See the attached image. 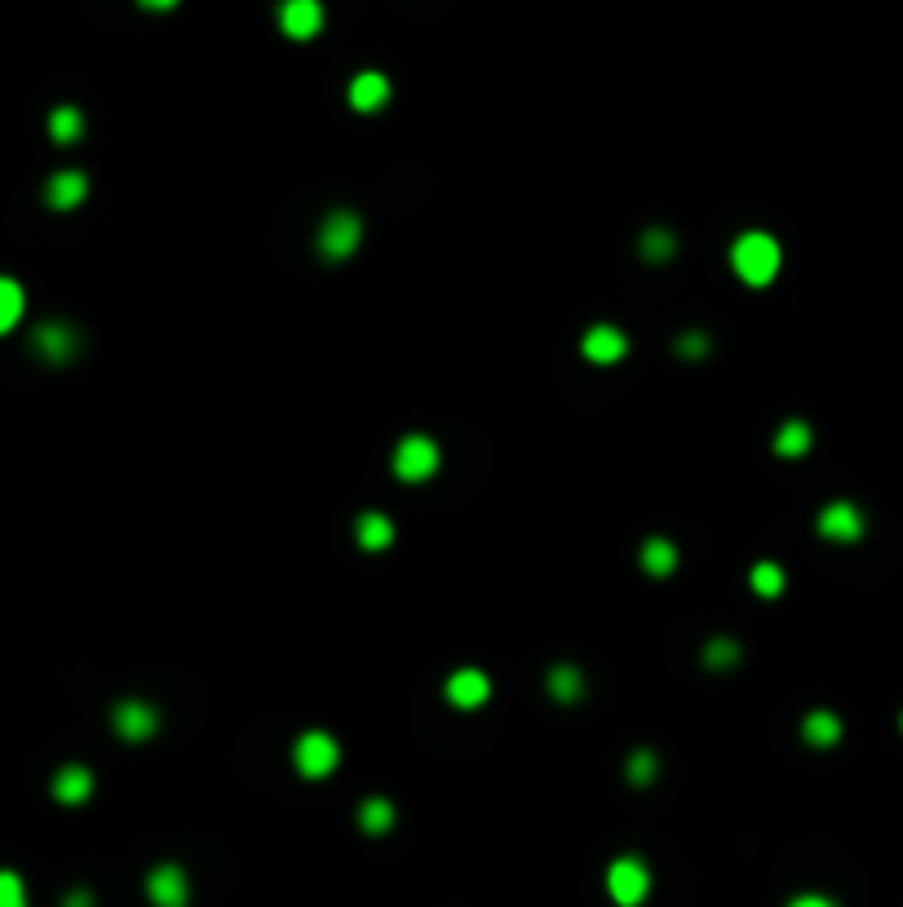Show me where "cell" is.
I'll use <instances>...</instances> for the list:
<instances>
[{
    "instance_id": "obj_7",
    "label": "cell",
    "mask_w": 903,
    "mask_h": 907,
    "mask_svg": "<svg viewBox=\"0 0 903 907\" xmlns=\"http://www.w3.org/2000/svg\"><path fill=\"white\" fill-rule=\"evenodd\" d=\"M111 726H116L120 739L147 744V739L160 731V713H155V704H147V700H120V704L111 709Z\"/></svg>"
},
{
    "instance_id": "obj_24",
    "label": "cell",
    "mask_w": 903,
    "mask_h": 907,
    "mask_svg": "<svg viewBox=\"0 0 903 907\" xmlns=\"http://www.w3.org/2000/svg\"><path fill=\"white\" fill-rule=\"evenodd\" d=\"M749 584H753V593H757V597H780L788 580H784V566L766 558V562H753V571H749Z\"/></svg>"
},
{
    "instance_id": "obj_31",
    "label": "cell",
    "mask_w": 903,
    "mask_h": 907,
    "mask_svg": "<svg viewBox=\"0 0 903 907\" xmlns=\"http://www.w3.org/2000/svg\"><path fill=\"white\" fill-rule=\"evenodd\" d=\"M63 907H94V894H89V889H72V894L63 898Z\"/></svg>"
},
{
    "instance_id": "obj_3",
    "label": "cell",
    "mask_w": 903,
    "mask_h": 907,
    "mask_svg": "<svg viewBox=\"0 0 903 907\" xmlns=\"http://www.w3.org/2000/svg\"><path fill=\"white\" fill-rule=\"evenodd\" d=\"M390 469H395V478H404V483H426V478L439 469V443H434L430 434H408V439H399V447H395V456H390Z\"/></svg>"
},
{
    "instance_id": "obj_18",
    "label": "cell",
    "mask_w": 903,
    "mask_h": 907,
    "mask_svg": "<svg viewBox=\"0 0 903 907\" xmlns=\"http://www.w3.org/2000/svg\"><path fill=\"white\" fill-rule=\"evenodd\" d=\"M802 739H806L810 748H832V744L841 739V717L828 713V709L806 713V722H802Z\"/></svg>"
},
{
    "instance_id": "obj_2",
    "label": "cell",
    "mask_w": 903,
    "mask_h": 907,
    "mask_svg": "<svg viewBox=\"0 0 903 907\" xmlns=\"http://www.w3.org/2000/svg\"><path fill=\"white\" fill-rule=\"evenodd\" d=\"M359 244H364V222H359L355 208H333V213L320 222L315 252H320L324 261H346Z\"/></svg>"
},
{
    "instance_id": "obj_23",
    "label": "cell",
    "mask_w": 903,
    "mask_h": 907,
    "mask_svg": "<svg viewBox=\"0 0 903 907\" xmlns=\"http://www.w3.org/2000/svg\"><path fill=\"white\" fill-rule=\"evenodd\" d=\"M359 828H364L368 836L390 832V828H395V806H390L386 797H368V801L359 806Z\"/></svg>"
},
{
    "instance_id": "obj_25",
    "label": "cell",
    "mask_w": 903,
    "mask_h": 907,
    "mask_svg": "<svg viewBox=\"0 0 903 907\" xmlns=\"http://www.w3.org/2000/svg\"><path fill=\"white\" fill-rule=\"evenodd\" d=\"M705 665H709L713 673L735 669V665H740V643H735V638H713V643L705 647Z\"/></svg>"
},
{
    "instance_id": "obj_8",
    "label": "cell",
    "mask_w": 903,
    "mask_h": 907,
    "mask_svg": "<svg viewBox=\"0 0 903 907\" xmlns=\"http://www.w3.org/2000/svg\"><path fill=\"white\" fill-rule=\"evenodd\" d=\"M279 32L288 41H315L324 32V6L320 0H283L279 6Z\"/></svg>"
},
{
    "instance_id": "obj_6",
    "label": "cell",
    "mask_w": 903,
    "mask_h": 907,
    "mask_svg": "<svg viewBox=\"0 0 903 907\" xmlns=\"http://www.w3.org/2000/svg\"><path fill=\"white\" fill-rule=\"evenodd\" d=\"M32 350H36V359H45V364H72V359L80 355V333H76L72 324H63V320H45V324H36V333H32Z\"/></svg>"
},
{
    "instance_id": "obj_17",
    "label": "cell",
    "mask_w": 903,
    "mask_h": 907,
    "mask_svg": "<svg viewBox=\"0 0 903 907\" xmlns=\"http://www.w3.org/2000/svg\"><path fill=\"white\" fill-rule=\"evenodd\" d=\"M23 311H28V292H23V283L10 279V274H0V337L19 328Z\"/></svg>"
},
{
    "instance_id": "obj_27",
    "label": "cell",
    "mask_w": 903,
    "mask_h": 907,
    "mask_svg": "<svg viewBox=\"0 0 903 907\" xmlns=\"http://www.w3.org/2000/svg\"><path fill=\"white\" fill-rule=\"evenodd\" d=\"M0 907H28V885L10 867H0Z\"/></svg>"
},
{
    "instance_id": "obj_33",
    "label": "cell",
    "mask_w": 903,
    "mask_h": 907,
    "mask_svg": "<svg viewBox=\"0 0 903 907\" xmlns=\"http://www.w3.org/2000/svg\"><path fill=\"white\" fill-rule=\"evenodd\" d=\"M899 726H903V717H899Z\"/></svg>"
},
{
    "instance_id": "obj_28",
    "label": "cell",
    "mask_w": 903,
    "mask_h": 907,
    "mask_svg": "<svg viewBox=\"0 0 903 907\" xmlns=\"http://www.w3.org/2000/svg\"><path fill=\"white\" fill-rule=\"evenodd\" d=\"M625 770H630V784H652V779H656V770H660V762H656V753L638 748V753L625 762Z\"/></svg>"
},
{
    "instance_id": "obj_20",
    "label": "cell",
    "mask_w": 903,
    "mask_h": 907,
    "mask_svg": "<svg viewBox=\"0 0 903 907\" xmlns=\"http://www.w3.org/2000/svg\"><path fill=\"white\" fill-rule=\"evenodd\" d=\"M50 138L63 142V147L80 142V138H85V116H80V107H54V111H50Z\"/></svg>"
},
{
    "instance_id": "obj_12",
    "label": "cell",
    "mask_w": 903,
    "mask_h": 907,
    "mask_svg": "<svg viewBox=\"0 0 903 907\" xmlns=\"http://www.w3.org/2000/svg\"><path fill=\"white\" fill-rule=\"evenodd\" d=\"M443 695H448V704H452V709H465V713H470V709L487 704L492 682H487V673H483V669H456V673L448 678Z\"/></svg>"
},
{
    "instance_id": "obj_15",
    "label": "cell",
    "mask_w": 903,
    "mask_h": 907,
    "mask_svg": "<svg viewBox=\"0 0 903 907\" xmlns=\"http://www.w3.org/2000/svg\"><path fill=\"white\" fill-rule=\"evenodd\" d=\"M54 797L63 801V806H80V801H89L94 797V775H89V766H63L58 775H54Z\"/></svg>"
},
{
    "instance_id": "obj_29",
    "label": "cell",
    "mask_w": 903,
    "mask_h": 907,
    "mask_svg": "<svg viewBox=\"0 0 903 907\" xmlns=\"http://www.w3.org/2000/svg\"><path fill=\"white\" fill-rule=\"evenodd\" d=\"M678 350H682V359H705V355H709V337H705V333H691V337L678 342Z\"/></svg>"
},
{
    "instance_id": "obj_14",
    "label": "cell",
    "mask_w": 903,
    "mask_h": 907,
    "mask_svg": "<svg viewBox=\"0 0 903 907\" xmlns=\"http://www.w3.org/2000/svg\"><path fill=\"white\" fill-rule=\"evenodd\" d=\"M346 98H351V107L355 111H381L386 102H390V80L381 76V72H359L355 80H351V89H346Z\"/></svg>"
},
{
    "instance_id": "obj_11",
    "label": "cell",
    "mask_w": 903,
    "mask_h": 907,
    "mask_svg": "<svg viewBox=\"0 0 903 907\" xmlns=\"http://www.w3.org/2000/svg\"><path fill=\"white\" fill-rule=\"evenodd\" d=\"M85 195H89V177H85L80 169H58V173L45 182V204H50L54 213H72V208H80Z\"/></svg>"
},
{
    "instance_id": "obj_4",
    "label": "cell",
    "mask_w": 903,
    "mask_h": 907,
    "mask_svg": "<svg viewBox=\"0 0 903 907\" xmlns=\"http://www.w3.org/2000/svg\"><path fill=\"white\" fill-rule=\"evenodd\" d=\"M337 762H342V748L329 731H307L292 748V766L307 779H329L337 770Z\"/></svg>"
},
{
    "instance_id": "obj_1",
    "label": "cell",
    "mask_w": 903,
    "mask_h": 907,
    "mask_svg": "<svg viewBox=\"0 0 903 907\" xmlns=\"http://www.w3.org/2000/svg\"><path fill=\"white\" fill-rule=\"evenodd\" d=\"M731 266L735 274L749 283V288H766L780 266H784V252H780V239L766 235V230H744L735 244H731Z\"/></svg>"
},
{
    "instance_id": "obj_5",
    "label": "cell",
    "mask_w": 903,
    "mask_h": 907,
    "mask_svg": "<svg viewBox=\"0 0 903 907\" xmlns=\"http://www.w3.org/2000/svg\"><path fill=\"white\" fill-rule=\"evenodd\" d=\"M608 894H612L621 907H638V903L652 894V872H647V863L634 859V854L616 859V863L608 867Z\"/></svg>"
},
{
    "instance_id": "obj_10",
    "label": "cell",
    "mask_w": 903,
    "mask_h": 907,
    "mask_svg": "<svg viewBox=\"0 0 903 907\" xmlns=\"http://www.w3.org/2000/svg\"><path fill=\"white\" fill-rule=\"evenodd\" d=\"M819 536H824V540H837V544L859 540V536H863V514H859V505H850V500L824 505V509H819Z\"/></svg>"
},
{
    "instance_id": "obj_16",
    "label": "cell",
    "mask_w": 903,
    "mask_h": 907,
    "mask_svg": "<svg viewBox=\"0 0 903 907\" xmlns=\"http://www.w3.org/2000/svg\"><path fill=\"white\" fill-rule=\"evenodd\" d=\"M355 540H359V549H368V553H381L390 540H395V522L386 518V514H377V509H368V514H359L355 518Z\"/></svg>"
},
{
    "instance_id": "obj_32",
    "label": "cell",
    "mask_w": 903,
    "mask_h": 907,
    "mask_svg": "<svg viewBox=\"0 0 903 907\" xmlns=\"http://www.w3.org/2000/svg\"><path fill=\"white\" fill-rule=\"evenodd\" d=\"M138 6H142V10H151V14H169V10L178 6V0H138Z\"/></svg>"
},
{
    "instance_id": "obj_22",
    "label": "cell",
    "mask_w": 903,
    "mask_h": 907,
    "mask_svg": "<svg viewBox=\"0 0 903 907\" xmlns=\"http://www.w3.org/2000/svg\"><path fill=\"white\" fill-rule=\"evenodd\" d=\"M545 687H549V695H553L558 704H576V700H580V691H584V678H580V669H576V665H553Z\"/></svg>"
},
{
    "instance_id": "obj_19",
    "label": "cell",
    "mask_w": 903,
    "mask_h": 907,
    "mask_svg": "<svg viewBox=\"0 0 903 907\" xmlns=\"http://www.w3.org/2000/svg\"><path fill=\"white\" fill-rule=\"evenodd\" d=\"M810 443H815V434H810V425H806V421H784V425L775 430V456H784V461L806 456V452H810Z\"/></svg>"
},
{
    "instance_id": "obj_9",
    "label": "cell",
    "mask_w": 903,
    "mask_h": 907,
    "mask_svg": "<svg viewBox=\"0 0 903 907\" xmlns=\"http://www.w3.org/2000/svg\"><path fill=\"white\" fill-rule=\"evenodd\" d=\"M147 898H151L155 907H186V903H191V881H186V872H182L178 863L151 867V876H147Z\"/></svg>"
},
{
    "instance_id": "obj_30",
    "label": "cell",
    "mask_w": 903,
    "mask_h": 907,
    "mask_svg": "<svg viewBox=\"0 0 903 907\" xmlns=\"http://www.w3.org/2000/svg\"><path fill=\"white\" fill-rule=\"evenodd\" d=\"M788 907H837V903H832L828 894H797Z\"/></svg>"
},
{
    "instance_id": "obj_21",
    "label": "cell",
    "mask_w": 903,
    "mask_h": 907,
    "mask_svg": "<svg viewBox=\"0 0 903 907\" xmlns=\"http://www.w3.org/2000/svg\"><path fill=\"white\" fill-rule=\"evenodd\" d=\"M674 566H678V549H674V540L652 536V540L643 544V571H647V575H674Z\"/></svg>"
},
{
    "instance_id": "obj_26",
    "label": "cell",
    "mask_w": 903,
    "mask_h": 907,
    "mask_svg": "<svg viewBox=\"0 0 903 907\" xmlns=\"http://www.w3.org/2000/svg\"><path fill=\"white\" fill-rule=\"evenodd\" d=\"M638 252H643L647 261H669V257L678 252V239H674V230H647L643 244H638Z\"/></svg>"
},
{
    "instance_id": "obj_13",
    "label": "cell",
    "mask_w": 903,
    "mask_h": 907,
    "mask_svg": "<svg viewBox=\"0 0 903 907\" xmlns=\"http://www.w3.org/2000/svg\"><path fill=\"white\" fill-rule=\"evenodd\" d=\"M580 350H584L589 364H621L625 350H630V337H625L621 328H612V324H593V328L584 333Z\"/></svg>"
}]
</instances>
